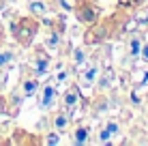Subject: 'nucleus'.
<instances>
[{
  "instance_id": "f257e3e1",
  "label": "nucleus",
  "mask_w": 148,
  "mask_h": 146,
  "mask_svg": "<svg viewBox=\"0 0 148 146\" xmlns=\"http://www.w3.org/2000/svg\"><path fill=\"white\" fill-rule=\"evenodd\" d=\"M64 105H67V112L69 114L75 110V105H77V88H71L67 93V97H64Z\"/></svg>"
},
{
  "instance_id": "f03ea898",
  "label": "nucleus",
  "mask_w": 148,
  "mask_h": 146,
  "mask_svg": "<svg viewBox=\"0 0 148 146\" xmlns=\"http://www.w3.org/2000/svg\"><path fill=\"white\" fill-rule=\"evenodd\" d=\"M52 103H54V88L47 86L45 93H43V101H41V105H43V108H49Z\"/></svg>"
},
{
  "instance_id": "7ed1b4c3",
  "label": "nucleus",
  "mask_w": 148,
  "mask_h": 146,
  "mask_svg": "<svg viewBox=\"0 0 148 146\" xmlns=\"http://www.w3.org/2000/svg\"><path fill=\"white\" fill-rule=\"evenodd\" d=\"M95 75H97V67H92V69H88V71H86L84 75H82V82H84V86H90V84H92Z\"/></svg>"
},
{
  "instance_id": "20e7f679",
  "label": "nucleus",
  "mask_w": 148,
  "mask_h": 146,
  "mask_svg": "<svg viewBox=\"0 0 148 146\" xmlns=\"http://www.w3.org/2000/svg\"><path fill=\"white\" fill-rule=\"evenodd\" d=\"M86 140H88V129H77V133H75V144H84Z\"/></svg>"
},
{
  "instance_id": "39448f33",
  "label": "nucleus",
  "mask_w": 148,
  "mask_h": 146,
  "mask_svg": "<svg viewBox=\"0 0 148 146\" xmlns=\"http://www.w3.org/2000/svg\"><path fill=\"white\" fill-rule=\"evenodd\" d=\"M79 19H82V22H92V19H95V13L90 11V9H84V13L79 11Z\"/></svg>"
},
{
  "instance_id": "423d86ee",
  "label": "nucleus",
  "mask_w": 148,
  "mask_h": 146,
  "mask_svg": "<svg viewBox=\"0 0 148 146\" xmlns=\"http://www.w3.org/2000/svg\"><path fill=\"white\" fill-rule=\"evenodd\" d=\"M135 22L137 24H146L148 22V9H142V11L135 15Z\"/></svg>"
},
{
  "instance_id": "0eeeda50",
  "label": "nucleus",
  "mask_w": 148,
  "mask_h": 146,
  "mask_svg": "<svg viewBox=\"0 0 148 146\" xmlns=\"http://www.w3.org/2000/svg\"><path fill=\"white\" fill-rule=\"evenodd\" d=\"M30 11L43 15V13H45V7H43V4H39V2H32V4H30Z\"/></svg>"
},
{
  "instance_id": "6e6552de",
  "label": "nucleus",
  "mask_w": 148,
  "mask_h": 146,
  "mask_svg": "<svg viewBox=\"0 0 148 146\" xmlns=\"http://www.w3.org/2000/svg\"><path fill=\"white\" fill-rule=\"evenodd\" d=\"M34 90H37V82H34V80H32V82H26V86H24V93H26V95H32Z\"/></svg>"
},
{
  "instance_id": "1a4fd4ad",
  "label": "nucleus",
  "mask_w": 148,
  "mask_h": 146,
  "mask_svg": "<svg viewBox=\"0 0 148 146\" xmlns=\"http://www.w3.org/2000/svg\"><path fill=\"white\" fill-rule=\"evenodd\" d=\"M11 58H13L11 52H0V67H4V64H7Z\"/></svg>"
},
{
  "instance_id": "9d476101",
  "label": "nucleus",
  "mask_w": 148,
  "mask_h": 146,
  "mask_svg": "<svg viewBox=\"0 0 148 146\" xmlns=\"http://www.w3.org/2000/svg\"><path fill=\"white\" fill-rule=\"evenodd\" d=\"M112 84V69H108V71H105V77L101 80V86H110Z\"/></svg>"
},
{
  "instance_id": "9b49d317",
  "label": "nucleus",
  "mask_w": 148,
  "mask_h": 146,
  "mask_svg": "<svg viewBox=\"0 0 148 146\" xmlns=\"http://www.w3.org/2000/svg\"><path fill=\"white\" fill-rule=\"evenodd\" d=\"M56 127H58V129L67 127V116H58V118H56Z\"/></svg>"
},
{
  "instance_id": "f8f14e48",
  "label": "nucleus",
  "mask_w": 148,
  "mask_h": 146,
  "mask_svg": "<svg viewBox=\"0 0 148 146\" xmlns=\"http://www.w3.org/2000/svg\"><path fill=\"white\" fill-rule=\"evenodd\" d=\"M131 54H140V41H137V39H133V41H131Z\"/></svg>"
},
{
  "instance_id": "ddd939ff",
  "label": "nucleus",
  "mask_w": 148,
  "mask_h": 146,
  "mask_svg": "<svg viewBox=\"0 0 148 146\" xmlns=\"http://www.w3.org/2000/svg\"><path fill=\"white\" fill-rule=\"evenodd\" d=\"M75 62H84V52H82V49H75Z\"/></svg>"
},
{
  "instance_id": "4468645a",
  "label": "nucleus",
  "mask_w": 148,
  "mask_h": 146,
  "mask_svg": "<svg viewBox=\"0 0 148 146\" xmlns=\"http://www.w3.org/2000/svg\"><path fill=\"white\" fill-rule=\"evenodd\" d=\"M101 142H110V129L108 131H101Z\"/></svg>"
},
{
  "instance_id": "2eb2a0df",
  "label": "nucleus",
  "mask_w": 148,
  "mask_h": 146,
  "mask_svg": "<svg viewBox=\"0 0 148 146\" xmlns=\"http://www.w3.org/2000/svg\"><path fill=\"white\" fill-rule=\"evenodd\" d=\"M47 144H58V138H56V133H52L47 138Z\"/></svg>"
},
{
  "instance_id": "dca6fc26",
  "label": "nucleus",
  "mask_w": 148,
  "mask_h": 146,
  "mask_svg": "<svg viewBox=\"0 0 148 146\" xmlns=\"http://www.w3.org/2000/svg\"><path fill=\"white\" fill-rule=\"evenodd\" d=\"M140 52H142V56H144V60H148V45H144Z\"/></svg>"
},
{
  "instance_id": "f3484780",
  "label": "nucleus",
  "mask_w": 148,
  "mask_h": 146,
  "mask_svg": "<svg viewBox=\"0 0 148 146\" xmlns=\"http://www.w3.org/2000/svg\"><path fill=\"white\" fill-rule=\"evenodd\" d=\"M108 129H110V131H112V133H114V131H118V127H116V125H114V123H110V125H108Z\"/></svg>"
}]
</instances>
